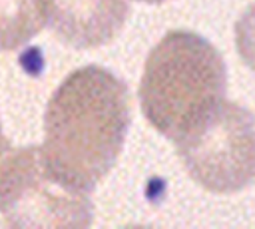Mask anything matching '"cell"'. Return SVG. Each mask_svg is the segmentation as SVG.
Returning <instances> with one entry per match:
<instances>
[{
  "label": "cell",
  "mask_w": 255,
  "mask_h": 229,
  "mask_svg": "<svg viewBox=\"0 0 255 229\" xmlns=\"http://www.w3.org/2000/svg\"><path fill=\"white\" fill-rule=\"evenodd\" d=\"M128 127L126 84L100 66L80 68L46 108L42 163L60 185L88 195L116 165Z\"/></svg>",
  "instance_id": "6da1fadb"
},
{
  "label": "cell",
  "mask_w": 255,
  "mask_h": 229,
  "mask_svg": "<svg viewBox=\"0 0 255 229\" xmlns=\"http://www.w3.org/2000/svg\"><path fill=\"white\" fill-rule=\"evenodd\" d=\"M225 84L219 52L199 34L173 30L145 62L141 110L159 133L177 141L225 100Z\"/></svg>",
  "instance_id": "7a4b0ae2"
},
{
  "label": "cell",
  "mask_w": 255,
  "mask_h": 229,
  "mask_svg": "<svg viewBox=\"0 0 255 229\" xmlns=\"http://www.w3.org/2000/svg\"><path fill=\"white\" fill-rule=\"evenodd\" d=\"M175 143L187 173L213 193H235L255 181V115L235 104H221Z\"/></svg>",
  "instance_id": "3957f363"
},
{
  "label": "cell",
  "mask_w": 255,
  "mask_h": 229,
  "mask_svg": "<svg viewBox=\"0 0 255 229\" xmlns=\"http://www.w3.org/2000/svg\"><path fill=\"white\" fill-rule=\"evenodd\" d=\"M0 213L10 227H86L92 221L90 197L52 179L36 145L12 149L0 167Z\"/></svg>",
  "instance_id": "277c9868"
},
{
  "label": "cell",
  "mask_w": 255,
  "mask_h": 229,
  "mask_svg": "<svg viewBox=\"0 0 255 229\" xmlns=\"http://www.w3.org/2000/svg\"><path fill=\"white\" fill-rule=\"evenodd\" d=\"M52 32L74 48H98L112 42L129 16L126 0H42Z\"/></svg>",
  "instance_id": "5b68a950"
},
{
  "label": "cell",
  "mask_w": 255,
  "mask_h": 229,
  "mask_svg": "<svg viewBox=\"0 0 255 229\" xmlns=\"http://www.w3.org/2000/svg\"><path fill=\"white\" fill-rule=\"evenodd\" d=\"M42 0H0V50H18L44 28Z\"/></svg>",
  "instance_id": "8992f818"
},
{
  "label": "cell",
  "mask_w": 255,
  "mask_h": 229,
  "mask_svg": "<svg viewBox=\"0 0 255 229\" xmlns=\"http://www.w3.org/2000/svg\"><path fill=\"white\" fill-rule=\"evenodd\" d=\"M235 44L241 60L255 72V4L247 8L235 24Z\"/></svg>",
  "instance_id": "52a82bcc"
},
{
  "label": "cell",
  "mask_w": 255,
  "mask_h": 229,
  "mask_svg": "<svg viewBox=\"0 0 255 229\" xmlns=\"http://www.w3.org/2000/svg\"><path fill=\"white\" fill-rule=\"evenodd\" d=\"M10 151H12V147H10V141L4 137V133H2V125H0V167L4 165L6 157L10 155Z\"/></svg>",
  "instance_id": "ba28073f"
},
{
  "label": "cell",
  "mask_w": 255,
  "mask_h": 229,
  "mask_svg": "<svg viewBox=\"0 0 255 229\" xmlns=\"http://www.w3.org/2000/svg\"><path fill=\"white\" fill-rule=\"evenodd\" d=\"M139 2H149V4H159V2H165V0H139Z\"/></svg>",
  "instance_id": "9c48e42d"
}]
</instances>
